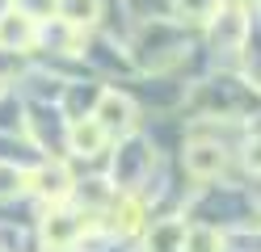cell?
I'll list each match as a JSON object with an SVG mask.
<instances>
[{"instance_id": "obj_1", "label": "cell", "mask_w": 261, "mask_h": 252, "mask_svg": "<svg viewBox=\"0 0 261 252\" xmlns=\"http://www.w3.org/2000/svg\"><path fill=\"white\" fill-rule=\"evenodd\" d=\"M25 185H30L42 202H51V206H59V202L72 193V177H68V168H63V164H42V168H34V173L25 177Z\"/></svg>"}, {"instance_id": "obj_2", "label": "cell", "mask_w": 261, "mask_h": 252, "mask_svg": "<svg viewBox=\"0 0 261 252\" xmlns=\"http://www.w3.org/2000/svg\"><path fill=\"white\" fill-rule=\"evenodd\" d=\"M34 38H38V25H34V17H30L25 9H5L0 13V46L30 50Z\"/></svg>"}, {"instance_id": "obj_3", "label": "cell", "mask_w": 261, "mask_h": 252, "mask_svg": "<svg viewBox=\"0 0 261 252\" xmlns=\"http://www.w3.org/2000/svg\"><path fill=\"white\" fill-rule=\"evenodd\" d=\"M227 168V151L219 143H190L186 147V173L198 177V181H211Z\"/></svg>"}, {"instance_id": "obj_4", "label": "cell", "mask_w": 261, "mask_h": 252, "mask_svg": "<svg viewBox=\"0 0 261 252\" xmlns=\"http://www.w3.org/2000/svg\"><path fill=\"white\" fill-rule=\"evenodd\" d=\"M42 235H46V244H51L55 252H68V248L80 244V235H85V218L68 214V210H55V214H46Z\"/></svg>"}, {"instance_id": "obj_5", "label": "cell", "mask_w": 261, "mask_h": 252, "mask_svg": "<svg viewBox=\"0 0 261 252\" xmlns=\"http://www.w3.org/2000/svg\"><path fill=\"white\" fill-rule=\"evenodd\" d=\"M97 118H101V126L110 134H122V130H130V122H135V105H130V97L106 89L101 101H97Z\"/></svg>"}, {"instance_id": "obj_6", "label": "cell", "mask_w": 261, "mask_h": 252, "mask_svg": "<svg viewBox=\"0 0 261 252\" xmlns=\"http://www.w3.org/2000/svg\"><path fill=\"white\" fill-rule=\"evenodd\" d=\"M106 139H110V130L101 126V118H76V122L68 126V143H72V151L76 156H97V151L106 147Z\"/></svg>"}, {"instance_id": "obj_7", "label": "cell", "mask_w": 261, "mask_h": 252, "mask_svg": "<svg viewBox=\"0 0 261 252\" xmlns=\"http://www.w3.org/2000/svg\"><path fill=\"white\" fill-rule=\"evenodd\" d=\"M55 5L68 25H93L97 13H101V0H55Z\"/></svg>"}, {"instance_id": "obj_8", "label": "cell", "mask_w": 261, "mask_h": 252, "mask_svg": "<svg viewBox=\"0 0 261 252\" xmlns=\"http://www.w3.org/2000/svg\"><path fill=\"white\" fill-rule=\"evenodd\" d=\"M143 227V206H139V198H122L118 206H114V231L118 235H135Z\"/></svg>"}, {"instance_id": "obj_9", "label": "cell", "mask_w": 261, "mask_h": 252, "mask_svg": "<svg viewBox=\"0 0 261 252\" xmlns=\"http://www.w3.org/2000/svg\"><path fill=\"white\" fill-rule=\"evenodd\" d=\"M223 235L215 227H186V252H219Z\"/></svg>"}, {"instance_id": "obj_10", "label": "cell", "mask_w": 261, "mask_h": 252, "mask_svg": "<svg viewBox=\"0 0 261 252\" xmlns=\"http://www.w3.org/2000/svg\"><path fill=\"white\" fill-rule=\"evenodd\" d=\"M177 9H181L186 17H194V21H202V17H215V0H173Z\"/></svg>"}, {"instance_id": "obj_11", "label": "cell", "mask_w": 261, "mask_h": 252, "mask_svg": "<svg viewBox=\"0 0 261 252\" xmlns=\"http://www.w3.org/2000/svg\"><path fill=\"white\" fill-rule=\"evenodd\" d=\"M21 173H17V168H0V198H9L13 189H21Z\"/></svg>"}, {"instance_id": "obj_12", "label": "cell", "mask_w": 261, "mask_h": 252, "mask_svg": "<svg viewBox=\"0 0 261 252\" xmlns=\"http://www.w3.org/2000/svg\"><path fill=\"white\" fill-rule=\"evenodd\" d=\"M249 168H257V173H261V143L249 147Z\"/></svg>"}]
</instances>
